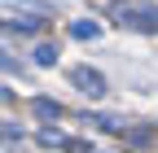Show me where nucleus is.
<instances>
[{
  "label": "nucleus",
  "instance_id": "nucleus-1",
  "mask_svg": "<svg viewBox=\"0 0 158 153\" xmlns=\"http://www.w3.org/2000/svg\"><path fill=\"white\" fill-rule=\"evenodd\" d=\"M118 26H132V31H158V5L149 0H118L110 9Z\"/></svg>",
  "mask_w": 158,
  "mask_h": 153
},
{
  "label": "nucleus",
  "instance_id": "nucleus-2",
  "mask_svg": "<svg viewBox=\"0 0 158 153\" xmlns=\"http://www.w3.org/2000/svg\"><path fill=\"white\" fill-rule=\"evenodd\" d=\"M70 83H75L79 92H84L88 101H97V96H106V79H101V74H97V70H88V66H75V70H70Z\"/></svg>",
  "mask_w": 158,
  "mask_h": 153
},
{
  "label": "nucleus",
  "instance_id": "nucleus-3",
  "mask_svg": "<svg viewBox=\"0 0 158 153\" xmlns=\"http://www.w3.org/2000/svg\"><path fill=\"white\" fill-rule=\"evenodd\" d=\"M40 26H44L40 18H18V22H5V18H0V31L5 35H35Z\"/></svg>",
  "mask_w": 158,
  "mask_h": 153
},
{
  "label": "nucleus",
  "instance_id": "nucleus-4",
  "mask_svg": "<svg viewBox=\"0 0 158 153\" xmlns=\"http://www.w3.org/2000/svg\"><path fill=\"white\" fill-rule=\"evenodd\" d=\"M31 109H35V118H40V123H57V118H62V105H57V101H44V96H40Z\"/></svg>",
  "mask_w": 158,
  "mask_h": 153
},
{
  "label": "nucleus",
  "instance_id": "nucleus-5",
  "mask_svg": "<svg viewBox=\"0 0 158 153\" xmlns=\"http://www.w3.org/2000/svg\"><path fill=\"white\" fill-rule=\"evenodd\" d=\"M92 123H97V127H106V131H114V136L123 131V118H118V114H92Z\"/></svg>",
  "mask_w": 158,
  "mask_h": 153
},
{
  "label": "nucleus",
  "instance_id": "nucleus-6",
  "mask_svg": "<svg viewBox=\"0 0 158 153\" xmlns=\"http://www.w3.org/2000/svg\"><path fill=\"white\" fill-rule=\"evenodd\" d=\"M70 35H75V40H97V35H101V26H97V22H75Z\"/></svg>",
  "mask_w": 158,
  "mask_h": 153
},
{
  "label": "nucleus",
  "instance_id": "nucleus-7",
  "mask_svg": "<svg viewBox=\"0 0 158 153\" xmlns=\"http://www.w3.org/2000/svg\"><path fill=\"white\" fill-rule=\"evenodd\" d=\"M57 61V44H40L35 48V66H53Z\"/></svg>",
  "mask_w": 158,
  "mask_h": 153
},
{
  "label": "nucleus",
  "instance_id": "nucleus-8",
  "mask_svg": "<svg viewBox=\"0 0 158 153\" xmlns=\"http://www.w3.org/2000/svg\"><path fill=\"white\" fill-rule=\"evenodd\" d=\"M40 144H62V149H66V136L53 131V127H44V131H40Z\"/></svg>",
  "mask_w": 158,
  "mask_h": 153
},
{
  "label": "nucleus",
  "instance_id": "nucleus-9",
  "mask_svg": "<svg viewBox=\"0 0 158 153\" xmlns=\"http://www.w3.org/2000/svg\"><path fill=\"white\" fill-rule=\"evenodd\" d=\"M66 153H92V149H88L84 140H66Z\"/></svg>",
  "mask_w": 158,
  "mask_h": 153
},
{
  "label": "nucleus",
  "instance_id": "nucleus-10",
  "mask_svg": "<svg viewBox=\"0 0 158 153\" xmlns=\"http://www.w3.org/2000/svg\"><path fill=\"white\" fill-rule=\"evenodd\" d=\"M22 131H13V127H0V140H18Z\"/></svg>",
  "mask_w": 158,
  "mask_h": 153
},
{
  "label": "nucleus",
  "instance_id": "nucleus-11",
  "mask_svg": "<svg viewBox=\"0 0 158 153\" xmlns=\"http://www.w3.org/2000/svg\"><path fill=\"white\" fill-rule=\"evenodd\" d=\"M0 70H18V61H13V57H5V53H0Z\"/></svg>",
  "mask_w": 158,
  "mask_h": 153
}]
</instances>
